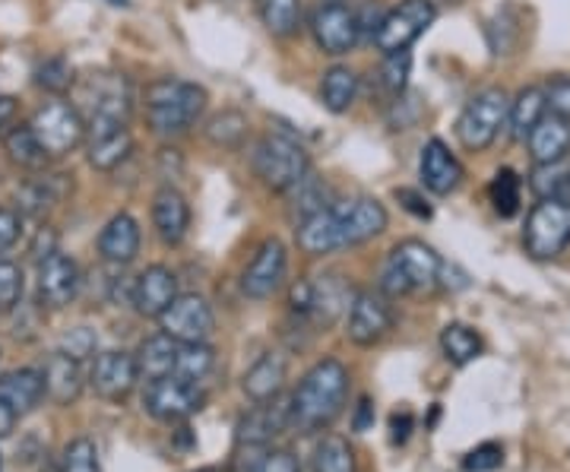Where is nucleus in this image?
Listing matches in <instances>:
<instances>
[{
	"instance_id": "59",
	"label": "nucleus",
	"mask_w": 570,
	"mask_h": 472,
	"mask_svg": "<svg viewBox=\"0 0 570 472\" xmlns=\"http://www.w3.org/2000/svg\"><path fill=\"white\" fill-rule=\"evenodd\" d=\"M0 470H3V460H0Z\"/></svg>"
},
{
	"instance_id": "28",
	"label": "nucleus",
	"mask_w": 570,
	"mask_h": 472,
	"mask_svg": "<svg viewBox=\"0 0 570 472\" xmlns=\"http://www.w3.org/2000/svg\"><path fill=\"white\" fill-rule=\"evenodd\" d=\"M285 358L279 352H266L261 355L245 374V393L247 400H254V403H264V400H273L276 393H283V384H285Z\"/></svg>"
},
{
	"instance_id": "17",
	"label": "nucleus",
	"mask_w": 570,
	"mask_h": 472,
	"mask_svg": "<svg viewBox=\"0 0 570 472\" xmlns=\"http://www.w3.org/2000/svg\"><path fill=\"white\" fill-rule=\"evenodd\" d=\"M336 213H340L346 247L365 245L371 238H377L390 223L384 204L374 200V197H355V200H346V204H336Z\"/></svg>"
},
{
	"instance_id": "31",
	"label": "nucleus",
	"mask_w": 570,
	"mask_h": 472,
	"mask_svg": "<svg viewBox=\"0 0 570 472\" xmlns=\"http://www.w3.org/2000/svg\"><path fill=\"white\" fill-rule=\"evenodd\" d=\"M358 89H362L358 73H355L352 67L336 63V67H330V70H326L324 80H321V102H324L326 111L343 115V111H348V108L355 105V99H358Z\"/></svg>"
},
{
	"instance_id": "24",
	"label": "nucleus",
	"mask_w": 570,
	"mask_h": 472,
	"mask_svg": "<svg viewBox=\"0 0 570 472\" xmlns=\"http://www.w3.org/2000/svg\"><path fill=\"white\" fill-rule=\"evenodd\" d=\"M41 377H45V396H48L51 403H58V406H70V403H77V400H80L82 368H80V362H73L70 355L55 352V355L45 362Z\"/></svg>"
},
{
	"instance_id": "54",
	"label": "nucleus",
	"mask_w": 570,
	"mask_h": 472,
	"mask_svg": "<svg viewBox=\"0 0 570 472\" xmlns=\"http://www.w3.org/2000/svg\"><path fill=\"white\" fill-rule=\"evenodd\" d=\"M390 429H393V444H403L409 437V429H412V415L409 412H396L393 419H390Z\"/></svg>"
},
{
	"instance_id": "26",
	"label": "nucleus",
	"mask_w": 570,
	"mask_h": 472,
	"mask_svg": "<svg viewBox=\"0 0 570 472\" xmlns=\"http://www.w3.org/2000/svg\"><path fill=\"white\" fill-rule=\"evenodd\" d=\"M0 400L17 412V415H26V412L36 410L41 400H45V377H41V371H7V374L0 377Z\"/></svg>"
},
{
	"instance_id": "16",
	"label": "nucleus",
	"mask_w": 570,
	"mask_h": 472,
	"mask_svg": "<svg viewBox=\"0 0 570 472\" xmlns=\"http://www.w3.org/2000/svg\"><path fill=\"white\" fill-rule=\"evenodd\" d=\"M288 429H292V396L283 400L276 393L273 400L257 403L238 422V444L242 448H266L276 434L288 432Z\"/></svg>"
},
{
	"instance_id": "3",
	"label": "nucleus",
	"mask_w": 570,
	"mask_h": 472,
	"mask_svg": "<svg viewBox=\"0 0 570 472\" xmlns=\"http://www.w3.org/2000/svg\"><path fill=\"white\" fill-rule=\"evenodd\" d=\"M441 254L419 238H409L390 250L387 267L381 273V292L396 298V295H409V292H428L438 286L441 279Z\"/></svg>"
},
{
	"instance_id": "13",
	"label": "nucleus",
	"mask_w": 570,
	"mask_h": 472,
	"mask_svg": "<svg viewBox=\"0 0 570 472\" xmlns=\"http://www.w3.org/2000/svg\"><path fill=\"white\" fill-rule=\"evenodd\" d=\"M285 269H288V250L279 238H266L264 245L257 247V254L250 257L245 276H242V288L247 298H273L285 283Z\"/></svg>"
},
{
	"instance_id": "18",
	"label": "nucleus",
	"mask_w": 570,
	"mask_h": 472,
	"mask_svg": "<svg viewBox=\"0 0 570 472\" xmlns=\"http://www.w3.org/2000/svg\"><path fill=\"white\" fill-rule=\"evenodd\" d=\"M175 298H178V276L168 267H163V264L142 269L140 276L134 279V286H130V302H134V308L142 317H156L159 321V314Z\"/></svg>"
},
{
	"instance_id": "35",
	"label": "nucleus",
	"mask_w": 570,
	"mask_h": 472,
	"mask_svg": "<svg viewBox=\"0 0 570 472\" xmlns=\"http://www.w3.org/2000/svg\"><path fill=\"white\" fill-rule=\"evenodd\" d=\"M0 140H3V149L10 156V163L20 165V168H41V165L48 163V156H45V149L39 146L29 124H13Z\"/></svg>"
},
{
	"instance_id": "12",
	"label": "nucleus",
	"mask_w": 570,
	"mask_h": 472,
	"mask_svg": "<svg viewBox=\"0 0 570 472\" xmlns=\"http://www.w3.org/2000/svg\"><path fill=\"white\" fill-rule=\"evenodd\" d=\"M346 314V333L355 346H374L393 330V308L381 292L352 295V305H348Z\"/></svg>"
},
{
	"instance_id": "55",
	"label": "nucleus",
	"mask_w": 570,
	"mask_h": 472,
	"mask_svg": "<svg viewBox=\"0 0 570 472\" xmlns=\"http://www.w3.org/2000/svg\"><path fill=\"white\" fill-rule=\"evenodd\" d=\"M355 432H367L371 425H374V406H371V400H362L358 403V412H355Z\"/></svg>"
},
{
	"instance_id": "19",
	"label": "nucleus",
	"mask_w": 570,
	"mask_h": 472,
	"mask_svg": "<svg viewBox=\"0 0 570 472\" xmlns=\"http://www.w3.org/2000/svg\"><path fill=\"white\" fill-rule=\"evenodd\" d=\"M419 175H422V185L431 194H438V197H448V194H453L456 187L463 185V165L450 153V146L444 140H438V137L422 146Z\"/></svg>"
},
{
	"instance_id": "58",
	"label": "nucleus",
	"mask_w": 570,
	"mask_h": 472,
	"mask_svg": "<svg viewBox=\"0 0 570 472\" xmlns=\"http://www.w3.org/2000/svg\"><path fill=\"white\" fill-rule=\"evenodd\" d=\"M108 3H115V7H130V0H108Z\"/></svg>"
},
{
	"instance_id": "43",
	"label": "nucleus",
	"mask_w": 570,
	"mask_h": 472,
	"mask_svg": "<svg viewBox=\"0 0 570 472\" xmlns=\"http://www.w3.org/2000/svg\"><path fill=\"white\" fill-rule=\"evenodd\" d=\"M61 472H102L99 451L89 437H73L61 456Z\"/></svg>"
},
{
	"instance_id": "44",
	"label": "nucleus",
	"mask_w": 570,
	"mask_h": 472,
	"mask_svg": "<svg viewBox=\"0 0 570 472\" xmlns=\"http://www.w3.org/2000/svg\"><path fill=\"white\" fill-rule=\"evenodd\" d=\"M564 175H568L564 163L532 165V171H530L532 194H535L539 200H549V197H561V187H564Z\"/></svg>"
},
{
	"instance_id": "11",
	"label": "nucleus",
	"mask_w": 570,
	"mask_h": 472,
	"mask_svg": "<svg viewBox=\"0 0 570 472\" xmlns=\"http://www.w3.org/2000/svg\"><path fill=\"white\" fill-rule=\"evenodd\" d=\"M159 327L175 343H206L216 330V314L204 295H178L159 314Z\"/></svg>"
},
{
	"instance_id": "14",
	"label": "nucleus",
	"mask_w": 570,
	"mask_h": 472,
	"mask_svg": "<svg viewBox=\"0 0 570 472\" xmlns=\"http://www.w3.org/2000/svg\"><path fill=\"white\" fill-rule=\"evenodd\" d=\"M39 302L45 308H67L82 288V273L73 257L61 250L39 260Z\"/></svg>"
},
{
	"instance_id": "34",
	"label": "nucleus",
	"mask_w": 570,
	"mask_h": 472,
	"mask_svg": "<svg viewBox=\"0 0 570 472\" xmlns=\"http://www.w3.org/2000/svg\"><path fill=\"white\" fill-rule=\"evenodd\" d=\"M63 178L67 175H39V178H29L26 185L20 187V209L22 213H32L39 216L48 206H55L63 197Z\"/></svg>"
},
{
	"instance_id": "57",
	"label": "nucleus",
	"mask_w": 570,
	"mask_h": 472,
	"mask_svg": "<svg viewBox=\"0 0 570 472\" xmlns=\"http://www.w3.org/2000/svg\"><path fill=\"white\" fill-rule=\"evenodd\" d=\"M561 200H568V204H570V168H568V175H564V187H561Z\"/></svg>"
},
{
	"instance_id": "7",
	"label": "nucleus",
	"mask_w": 570,
	"mask_h": 472,
	"mask_svg": "<svg viewBox=\"0 0 570 472\" xmlns=\"http://www.w3.org/2000/svg\"><path fill=\"white\" fill-rule=\"evenodd\" d=\"M570 245V204L561 197H549L532 206L523 228V247L532 260H551L564 254Z\"/></svg>"
},
{
	"instance_id": "45",
	"label": "nucleus",
	"mask_w": 570,
	"mask_h": 472,
	"mask_svg": "<svg viewBox=\"0 0 570 472\" xmlns=\"http://www.w3.org/2000/svg\"><path fill=\"white\" fill-rule=\"evenodd\" d=\"M96 350H99V336H96V330L73 327L70 333H63L61 350L58 352L70 355L73 362H86V358H96Z\"/></svg>"
},
{
	"instance_id": "8",
	"label": "nucleus",
	"mask_w": 570,
	"mask_h": 472,
	"mask_svg": "<svg viewBox=\"0 0 570 472\" xmlns=\"http://www.w3.org/2000/svg\"><path fill=\"white\" fill-rule=\"evenodd\" d=\"M434 20H438V3L434 0H400V7L384 13V20H381L371 41L384 55L409 51V45L422 39Z\"/></svg>"
},
{
	"instance_id": "38",
	"label": "nucleus",
	"mask_w": 570,
	"mask_h": 472,
	"mask_svg": "<svg viewBox=\"0 0 570 472\" xmlns=\"http://www.w3.org/2000/svg\"><path fill=\"white\" fill-rule=\"evenodd\" d=\"M314 472H358L355 453L348 448L346 437L326 434L324 441L317 444V451H314Z\"/></svg>"
},
{
	"instance_id": "49",
	"label": "nucleus",
	"mask_w": 570,
	"mask_h": 472,
	"mask_svg": "<svg viewBox=\"0 0 570 472\" xmlns=\"http://www.w3.org/2000/svg\"><path fill=\"white\" fill-rule=\"evenodd\" d=\"M250 472H302V463L292 451H266Z\"/></svg>"
},
{
	"instance_id": "32",
	"label": "nucleus",
	"mask_w": 570,
	"mask_h": 472,
	"mask_svg": "<svg viewBox=\"0 0 570 472\" xmlns=\"http://www.w3.org/2000/svg\"><path fill=\"white\" fill-rule=\"evenodd\" d=\"M257 13L269 36L292 39L302 26V0H257Z\"/></svg>"
},
{
	"instance_id": "1",
	"label": "nucleus",
	"mask_w": 570,
	"mask_h": 472,
	"mask_svg": "<svg viewBox=\"0 0 570 472\" xmlns=\"http://www.w3.org/2000/svg\"><path fill=\"white\" fill-rule=\"evenodd\" d=\"M348 396V371L336 358H324L307 371L292 393V429L321 432L340 419Z\"/></svg>"
},
{
	"instance_id": "10",
	"label": "nucleus",
	"mask_w": 570,
	"mask_h": 472,
	"mask_svg": "<svg viewBox=\"0 0 570 472\" xmlns=\"http://www.w3.org/2000/svg\"><path fill=\"white\" fill-rule=\"evenodd\" d=\"M311 32L317 48L330 55V58H340L348 55L358 41H362V26H358V13L346 7L343 0H330L321 3L311 17Z\"/></svg>"
},
{
	"instance_id": "27",
	"label": "nucleus",
	"mask_w": 570,
	"mask_h": 472,
	"mask_svg": "<svg viewBox=\"0 0 570 472\" xmlns=\"http://www.w3.org/2000/svg\"><path fill=\"white\" fill-rule=\"evenodd\" d=\"M86 159L96 171H115L118 165L134 153V137L127 127L102 130V134H86Z\"/></svg>"
},
{
	"instance_id": "47",
	"label": "nucleus",
	"mask_w": 570,
	"mask_h": 472,
	"mask_svg": "<svg viewBox=\"0 0 570 472\" xmlns=\"http://www.w3.org/2000/svg\"><path fill=\"white\" fill-rule=\"evenodd\" d=\"M504 463V448L501 444H494V441H489V444H479L475 451L466 453V460H463V470L466 472H491L498 470Z\"/></svg>"
},
{
	"instance_id": "53",
	"label": "nucleus",
	"mask_w": 570,
	"mask_h": 472,
	"mask_svg": "<svg viewBox=\"0 0 570 472\" xmlns=\"http://www.w3.org/2000/svg\"><path fill=\"white\" fill-rule=\"evenodd\" d=\"M17 115H20V102H17V96H0V137L17 124Z\"/></svg>"
},
{
	"instance_id": "30",
	"label": "nucleus",
	"mask_w": 570,
	"mask_h": 472,
	"mask_svg": "<svg viewBox=\"0 0 570 472\" xmlns=\"http://www.w3.org/2000/svg\"><path fill=\"white\" fill-rule=\"evenodd\" d=\"M549 115V105H546V89L542 86H527L517 92V99L510 102L508 124L513 140H527L532 134V127Z\"/></svg>"
},
{
	"instance_id": "39",
	"label": "nucleus",
	"mask_w": 570,
	"mask_h": 472,
	"mask_svg": "<svg viewBox=\"0 0 570 472\" xmlns=\"http://www.w3.org/2000/svg\"><path fill=\"white\" fill-rule=\"evenodd\" d=\"M489 197L498 216H504V219L517 216L520 200H523V181H520V175H517L513 168H501V171L494 175V181H491Z\"/></svg>"
},
{
	"instance_id": "56",
	"label": "nucleus",
	"mask_w": 570,
	"mask_h": 472,
	"mask_svg": "<svg viewBox=\"0 0 570 472\" xmlns=\"http://www.w3.org/2000/svg\"><path fill=\"white\" fill-rule=\"evenodd\" d=\"M17 419H20V415H17V412L10 410V406L0 400V437H7V434L17 429Z\"/></svg>"
},
{
	"instance_id": "60",
	"label": "nucleus",
	"mask_w": 570,
	"mask_h": 472,
	"mask_svg": "<svg viewBox=\"0 0 570 472\" xmlns=\"http://www.w3.org/2000/svg\"><path fill=\"white\" fill-rule=\"evenodd\" d=\"M204 472H216V470H204Z\"/></svg>"
},
{
	"instance_id": "4",
	"label": "nucleus",
	"mask_w": 570,
	"mask_h": 472,
	"mask_svg": "<svg viewBox=\"0 0 570 472\" xmlns=\"http://www.w3.org/2000/svg\"><path fill=\"white\" fill-rule=\"evenodd\" d=\"M311 171L305 146L288 134H266L254 149V175L264 181L266 190L285 194L292 185H298Z\"/></svg>"
},
{
	"instance_id": "52",
	"label": "nucleus",
	"mask_w": 570,
	"mask_h": 472,
	"mask_svg": "<svg viewBox=\"0 0 570 472\" xmlns=\"http://www.w3.org/2000/svg\"><path fill=\"white\" fill-rule=\"evenodd\" d=\"M288 305L298 317L307 321V311H311V279H302L298 286H292V295H288Z\"/></svg>"
},
{
	"instance_id": "46",
	"label": "nucleus",
	"mask_w": 570,
	"mask_h": 472,
	"mask_svg": "<svg viewBox=\"0 0 570 472\" xmlns=\"http://www.w3.org/2000/svg\"><path fill=\"white\" fill-rule=\"evenodd\" d=\"M22 302V267L0 257V311H13Z\"/></svg>"
},
{
	"instance_id": "21",
	"label": "nucleus",
	"mask_w": 570,
	"mask_h": 472,
	"mask_svg": "<svg viewBox=\"0 0 570 472\" xmlns=\"http://www.w3.org/2000/svg\"><path fill=\"white\" fill-rule=\"evenodd\" d=\"M140 242V223L130 213H118V216L108 219V226L99 235V254H102L105 264H111V267H127V264L137 260Z\"/></svg>"
},
{
	"instance_id": "20",
	"label": "nucleus",
	"mask_w": 570,
	"mask_h": 472,
	"mask_svg": "<svg viewBox=\"0 0 570 472\" xmlns=\"http://www.w3.org/2000/svg\"><path fill=\"white\" fill-rule=\"evenodd\" d=\"M295 242H298V247L305 250L307 257H324V254H333V250L346 247L336 204L324 206V209L311 213V216H305V219H298Z\"/></svg>"
},
{
	"instance_id": "29",
	"label": "nucleus",
	"mask_w": 570,
	"mask_h": 472,
	"mask_svg": "<svg viewBox=\"0 0 570 472\" xmlns=\"http://www.w3.org/2000/svg\"><path fill=\"white\" fill-rule=\"evenodd\" d=\"M134 362H137V374L142 381L168 377V374H175V365H178V343L165 333H156V336L142 340Z\"/></svg>"
},
{
	"instance_id": "9",
	"label": "nucleus",
	"mask_w": 570,
	"mask_h": 472,
	"mask_svg": "<svg viewBox=\"0 0 570 472\" xmlns=\"http://www.w3.org/2000/svg\"><path fill=\"white\" fill-rule=\"evenodd\" d=\"M142 403H146V412L159 422H184L204 410L206 393L200 391V384H190L178 374H168V377L146 384Z\"/></svg>"
},
{
	"instance_id": "25",
	"label": "nucleus",
	"mask_w": 570,
	"mask_h": 472,
	"mask_svg": "<svg viewBox=\"0 0 570 472\" xmlns=\"http://www.w3.org/2000/svg\"><path fill=\"white\" fill-rule=\"evenodd\" d=\"M527 144H530L532 165L564 163L570 153V121L554 118V115H546L542 121L532 127Z\"/></svg>"
},
{
	"instance_id": "36",
	"label": "nucleus",
	"mask_w": 570,
	"mask_h": 472,
	"mask_svg": "<svg viewBox=\"0 0 570 472\" xmlns=\"http://www.w3.org/2000/svg\"><path fill=\"white\" fill-rule=\"evenodd\" d=\"M441 350L448 355V362H453L456 368L469 365L472 358L482 355V336L466 324H448L441 330Z\"/></svg>"
},
{
	"instance_id": "23",
	"label": "nucleus",
	"mask_w": 570,
	"mask_h": 472,
	"mask_svg": "<svg viewBox=\"0 0 570 472\" xmlns=\"http://www.w3.org/2000/svg\"><path fill=\"white\" fill-rule=\"evenodd\" d=\"M153 226L165 245H181L190 232V206L184 200L181 190L163 187L153 197Z\"/></svg>"
},
{
	"instance_id": "2",
	"label": "nucleus",
	"mask_w": 570,
	"mask_h": 472,
	"mask_svg": "<svg viewBox=\"0 0 570 472\" xmlns=\"http://www.w3.org/2000/svg\"><path fill=\"white\" fill-rule=\"evenodd\" d=\"M206 102H209V96L204 86L165 77V80L146 86L142 105H146V121L159 137H178L204 118Z\"/></svg>"
},
{
	"instance_id": "41",
	"label": "nucleus",
	"mask_w": 570,
	"mask_h": 472,
	"mask_svg": "<svg viewBox=\"0 0 570 472\" xmlns=\"http://www.w3.org/2000/svg\"><path fill=\"white\" fill-rule=\"evenodd\" d=\"M285 194H292V209L298 213V219H305V216H311V213H317V209L330 206L326 204V185L317 178V175H311V171H307L298 185L288 187Z\"/></svg>"
},
{
	"instance_id": "5",
	"label": "nucleus",
	"mask_w": 570,
	"mask_h": 472,
	"mask_svg": "<svg viewBox=\"0 0 570 472\" xmlns=\"http://www.w3.org/2000/svg\"><path fill=\"white\" fill-rule=\"evenodd\" d=\"M508 111L510 99L504 89L491 86V89L475 92L456 118V140L466 146L469 153L489 149L498 140V134L508 127Z\"/></svg>"
},
{
	"instance_id": "40",
	"label": "nucleus",
	"mask_w": 570,
	"mask_h": 472,
	"mask_svg": "<svg viewBox=\"0 0 570 472\" xmlns=\"http://www.w3.org/2000/svg\"><path fill=\"white\" fill-rule=\"evenodd\" d=\"M409 77H412V55L409 51L384 55V61L377 67V80H381V89L387 92L390 99H400L406 92Z\"/></svg>"
},
{
	"instance_id": "51",
	"label": "nucleus",
	"mask_w": 570,
	"mask_h": 472,
	"mask_svg": "<svg viewBox=\"0 0 570 472\" xmlns=\"http://www.w3.org/2000/svg\"><path fill=\"white\" fill-rule=\"evenodd\" d=\"M396 200L406 206L412 216H419V219H431V206L425 204V197H422V194H415V190H409V187H396Z\"/></svg>"
},
{
	"instance_id": "22",
	"label": "nucleus",
	"mask_w": 570,
	"mask_h": 472,
	"mask_svg": "<svg viewBox=\"0 0 570 472\" xmlns=\"http://www.w3.org/2000/svg\"><path fill=\"white\" fill-rule=\"evenodd\" d=\"M352 305V292H348L346 279L336 276V273H326L317 276L311 283V311H307V321L317 324V327H333Z\"/></svg>"
},
{
	"instance_id": "6",
	"label": "nucleus",
	"mask_w": 570,
	"mask_h": 472,
	"mask_svg": "<svg viewBox=\"0 0 570 472\" xmlns=\"http://www.w3.org/2000/svg\"><path fill=\"white\" fill-rule=\"evenodd\" d=\"M29 127H32V134H36V140H39L48 159H63L86 140V121H82L80 108L61 99V96L39 105Z\"/></svg>"
},
{
	"instance_id": "48",
	"label": "nucleus",
	"mask_w": 570,
	"mask_h": 472,
	"mask_svg": "<svg viewBox=\"0 0 570 472\" xmlns=\"http://www.w3.org/2000/svg\"><path fill=\"white\" fill-rule=\"evenodd\" d=\"M542 89H546V105L551 115L570 121V77H551Z\"/></svg>"
},
{
	"instance_id": "15",
	"label": "nucleus",
	"mask_w": 570,
	"mask_h": 472,
	"mask_svg": "<svg viewBox=\"0 0 570 472\" xmlns=\"http://www.w3.org/2000/svg\"><path fill=\"white\" fill-rule=\"evenodd\" d=\"M137 381H140V374H137V362H134L130 352H96V362H92V371H89V384L102 400L121 403L137 387Z\"/></svg>"
},
{
	"instance_id": "33",
	"label": "nucleus",
	"mask_w": 570,
	"mask_h": 472,
	"mask_svg": "<svg viewBox=\"0 0 570 472\" xmlns=\"http://www.w3.org/2000/svg\"><path fill=\"white\" fill-rule=\"evenodd\" d=\"M206 140L219 149H242L247 140V118L238 108H223L206 121Z\"/></svg>"
},
{
	"instance_id": "37",
	"label": "nucleus",
	"mask_w": 570,
	"mask_h": 472,
	"mask_svg": "<svg viewBox=\"0 0 570 472\" xmlns=\"http://www.w3.org/2000/svg\"><path fill=\"white\" fill-rule=\"evenodd\" d=\"M213 368H216V352L209 343H178V365H175L178 377L200 384Z\"/></svg>"
},
{
	"instance_id": "50",
	"label": "nucleus",
	"mask_w": 570,
	"mask_h": 472,
	"mask_svg": "<svg viewBox=\"0 0 570 472\" xmlns=\"http://www.w3.org/2000/svg\"><path fill=\"white\" fill-rule=\"evenodd\" d=\"M22 235V216L17 209L0 206V254H7L10 247L20 242Z\"/></svg>"
},
{
	"instance_id": "42",
	"label": "nucleus",
	"mask_w": 570,
	"mask_h": 472,
	"mask_svg": "<svg viewBox=\"0 0 570 472\" xmlns=\"http://www.w3.org/2000/svg\"><path fill=\"white\" fill-rule=\"evenodd\" d=\"M73 67L67 63V58H45V61L36 67V86L45 89V92H51V96H63L70 86H73Z\"/></svg>"
}]
</instances>
